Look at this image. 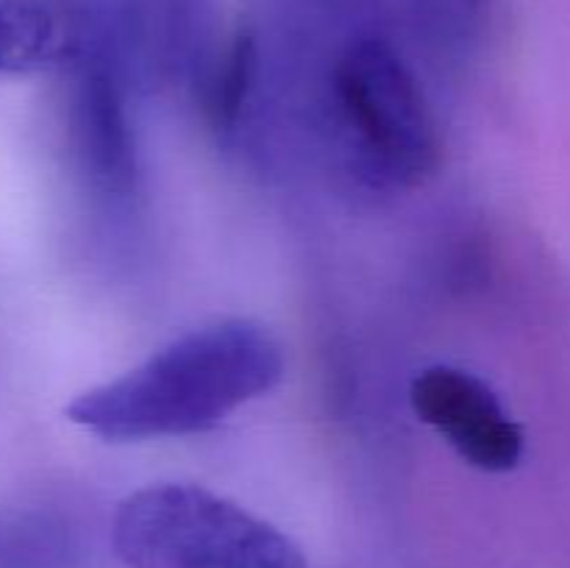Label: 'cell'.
Here are the masks:
<instances>
[{
	"label": "cell",
	"mask_w": 570,
	"mask_h": 568,
	"mask_svg": "<svg viewBox=\"0 0 570 568\" xmlns=\"http://www.w3.org/2000/svg\"><path fill=\"white\" fill-rule=\"evenodd\" d=\"M282 376L278 340L248 317H223L78 393L65 415L106 443L187 438L220 427L239 407L271 393Z\"/></svg>",
	"instance_id": "1"
},
{
	"label": "cell",
	"mask_w": 570,
	"mask_h": 568,
	"mask_svg": "<svg viewBox=\"0 0 570 568\" xmlns=\"http://www.w3.org/2000/svg\"><path fill=\"white\" fill-rule=\"evenodd\" d=\"M328 115L345 159L373 187L410 189L438 170L432 106L399 50L360 37L328 76Z\"/></svg>",
	"instance_id": "2"
},
{
	"label": "cell",
	"mask_w": 570,
	"mask_h": 568,
	"mask_svg": "<svg viewBox=\"0 0 570 568\" xmlns=\"http://www.w3.org/2000/svg\"><path fill=\"white\" fill-rule=\"evenodd\" d=\"M122 568H309L289 535L193 482L134 490L111 518Z\"/></svg>",
	"instance_id": "3"
},
{
	"label": "cell",
	"mask_w": 570,
	"mask_h": 568,
	"mask_svg": "<svg viewBox=\"0 0 570 568\" xmlns=\"http://www.w3.org/2000/svg\"><path fill=\"white\" fill-rule=\"evenodd\" d=\"M67 67V131L78 173L104 204H128L139 189V150L128 115L122 56L109 45L76 37Z\"/></svg>",
	"instance_id": "4"
},
{
	"label": "cell",
	"mask_w": 570,
	"mask_h": 568,
	"mask_svg": "<svg viewBox=\"0 0 570 568\" xmlns=\"http://www.w3.org/2000/svg\"><path fill=\"white\" fill-rule=\"evenodd\" d=\"M410 404L468 466L504 473L521 462V423L476 373L456 365L423 368L410 384Z\"/></svg>",
	"instance_id": "5"
},
{
	"label": "cell",
	"mask_w": 570,
	"mask_h": 568,
	"mask_svg": "<svg viewBox=\"0 0 570 568\" xmlns=\"http://www.w3.org/2000/svg\"><path fill=\"white\" fill-rule=\"evenodd\" d=\"M76 28L67 0H0V76L67 65Z\"/></svg>",
	"instance_id": "6"
},
{
	"label": "cell",
	"mask_w": 570,
	"mask_h": 568,
	"mask_svg": "<svg viewBox=\"0 0 570 568\" xmlns=\"http://www.w3.org/2000/svg\"><path fill=\"white\" fill-rule=\"evenodd\" d=\"M81 535L59 510L0 507V568H81Z\"/></svg>",
	"instance_id": "7"
},
{
	"label": "cell",
	"mask_w": 570,
	"mask_h": 568,
	"mask_svg": "<svg viewBox=\"0 0 570 568\" xmlns=\"http://www.w3.org/2000/svg\"><path fill=\"white\" fill-rule=\"evenodd\" d=\"M417 42L443 61H465L488 28L490 0H404Z\"/></svg>",
	"instance_id": "8"
},
{
	"label": "cell",
	"mask_w": 570,
	"mask_h": 568,
	"mask_svg": "<svg viewBox=\"0 0 570 568\" xmlns=\"http://www.w3.org/2000/svg\"><path fill=\"white\" fill-rule=\"evenodd\" d=\"M259 70V56L250 37H234L217 61L209 81V115L220 131H234L248 106Z\"/></svg>",
	"instance_id": "9"
}]
</instances>
